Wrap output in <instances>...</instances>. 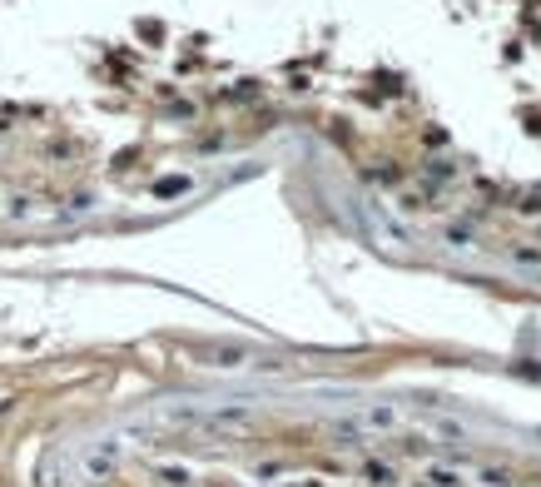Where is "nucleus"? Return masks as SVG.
I'll use <instances>...</instances> for the list:
<instances>
[{
  "label": "nucleus",
  "instance_id": "4",
  "mask_svg": "<svg viewBox=\"0 0 541 487\" xmlns=\"http://www.w3.org/2000/svg\"><path fill=\"white\" fill-rule=\"evenodd\" d=\"M368 477H373V482H392V467H388V462H368Z\"/></svg>",
  "mask_w": 541,
  "mask_h": 487
},
{
  "label": "nucleus",
  "instance_id": "5",
  "mask_svg": "<svg viewBox=\"0 0 541 487\" xmlns=\"http://www.w3.org/2000/svg\"><path fill=\"white\" fill-rule=\"evenodd\" d=\"M293 487H323V482H293Z\"/></svg>",
  "mask_w": 541,
  "mask_h": 487
},
{
  "label": "nucleus",
  "instance_id": "2",
  "mask_svg": "<svg viewBox=\"0 0 541 487\" xmlns=\"http://www.w3.org/2000/svg\"><path fill=\"white\" fill-rule=\"evenodd\" d=\"M214 423H223V428H243V423H248V408H219Z\"/></svg>",
  "mask_w": 541,
  "mask_h": 487
},
{
  "label": "nucleus",
  "instance_id": "1",
  "mask_svg": "<svg viewBox=\"0 0 541 487\" xmlns=\"http://www.w3.org/2000/svg\"><path fill=\"white\" fill-rule=\"evenodd\" d=\"M204 358H209L214 368H238V363L248 358V348H238V343H223V348H209Z\"/></svg>",
  "mask_w": 541,
  "mask_h": 487
},
{
  "label": "nucleus",
  "instance_id": "3",
  "mask_svg": "<svg viewBox=\"0 0 541 487\" xmlns=\"http://www.w3.org/2000/svg\"><path fill=\"white\" fill-rule=\"evenodd\" d=\"M392 418H397L392 408H368L363 413V423H373V428H392Z\"/></svg>",
  "mask_w": 541,
  "mask_h": 487
}]
</instances>
